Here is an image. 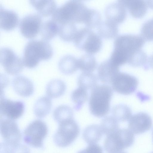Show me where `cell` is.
I'll use <instances>...</instances> for the list:
<instances>
[{"mask_svg":"<svg viewBox=\"0 0 153 153\" xmlns=\"http://www.w3.org/2000/svg\"><path fill=\"white\" fill-rule=\"evenodd\" d=\"M90 10L80 1L70 0L56 9L52 14V19L58 25L68 22L84 24Z\"/></svg>","mask_w":153,"mask_h":153,"instance_id":"1","label":"cell"},{"mask_svg":"<svg viewBox=\"0 0 153 153\" xmlns=\"http://www.w3.org/2000/svg\"><path fill=\"white\" fill-rule=\"evenodd\" d=\"M53 54L52 48L47 41L30 40L24 48L22 58L24 65L29 68H34L40 61L50 59Z\"/></svg>","mask_w":153,"mask_h":153,"instance_id":"2","label":"cell"},{"mask_svg":"<svg viewBox=\"0 0 153 153\" xmlns=\"http://www.w3.org/2000/svg\"><path fill=\"white\" fill-rule=\"evenodd\" d=\"M113 95L112 88L107 85H97L92 89L89 102L91 114L97 117L105 116L109 111Z\"/></svg>","mask_w":153,"mask_h":153,"instance_id":"3","label":"cell"},{"mask_svg":"<svg viewBox=\"0 0 153 153\" xmlns=\"http://www.w3.org/2000/svg\"><path fill=\"white\" fill-rule=\"evenodd\" d=\"M134 140V135L129 129L119 128L106 136L104 146L108 153H114L130 147L133 145Z\"/></svg>","mask_w":153,"mask_h":153,"instance_id":"4","label":"cell"},{"mask_svg":"<svg viewBox=\"0 0 153 153\" xmlns=\"http://www.w3.org/2000/svg\"><path fill=\"white\" fill-rule=\"evenodd\" d=\"M74 42L77 48L91 54L98 52L102 46L101 37L86 27L78 30Z\"/></svg>","mask_w":153,"mask_h":153,"instance_id":"5","label":"cell"},{"mask_svg":"<svg viewBox=\"0 0 153 153\" xmlns=\"http://www.w3.org/2000/svg\"><path fill=\"white\" fill-rule=\"evenodd\" d=\"M145 40L140 35L125 34L120 35L115 39L113 51L123 56L127 60L129 56L141 49Z\"/></svg>","mask_w":153,"mask_h":153,"instance_id":"6","label":"cell"},{"mask_svg":"<svg viewBox=\"0 0 153 153\" xmlns=\"http://www.w3.org/2000/svg\"><path fill=\"white\" fill-rule=\"evenodd\" d=\"M48 129L42 121L36 120L30 123L23 133L24 141L34 148H43V140L47 135Z\"/></svg>","mask_w":153,"mask_h":153,"instance_id":"7","label":"cell"},{"mask_svg":"<svg viewBox=\"0 0 153 153\" xmlns=\"http://www.w3.org/2000/svg\"><path fill=\"white\" fill-rule=\"evenodd\" d=\"M79 133V126L74 119L66 120L59 124L53 137V141L59 147H66L75 140Z\"/></svg>","mask_w":153,"mask_h":153,"instance_id":"8","label":"cell"},{"mask_svg":"<svg viewBox=\"0 0 153 153\" xmlns=\"http://www.w3.org/2000/svg\"><path fill=\"white\" fill-rule=\"evenodd\" d=\"M0 62L5 71L11 75L19 74L23 68L22 59L8 48H1Z\"/></svg>","mask_w":153,"mask_h":153,"instance_id":"9","label":"cell"},{"mask_svg":"<svg viewBox=\"0 0 153 153\" xmlns=\"http://www.w3.org/2000/svg\"><path fill=\"white\" fill-rule=\"evenodd\" d=\"M138 79L128 74L119 72L111 84L113 89L117 92L124 95L132 94L136 90L138 85Z\"/></svg>","mask_w":153,"mask_h":153,"instance_id":"10","label":"cell"},{"mask_svg":"<svg viewBox=\"0 0 153 153\" xmlns=\"http://www.w3.org/2000/svg\"><path fill=\"white\" fill-rule=\"evenodd\" d=\"M42 23L40 15L36 13L29 14L21 19L19 24V30L25 38L32 39L40 32Z\"/></svg>","mask_w":153,"mask_h":153,"instance_id":"11","label":"cell"},{"mask_svg":"<svg viewBox=\"0 0 153 153\" xmlns=\"http://www.w3.org/2000/svg\"><path fill=\"white\" fill-rule=\"evenodd\" d=\"M0 133L4 142L12 144L20 143L22 135L16 122L4 118L0 120Z\"/></svg>","mask_w":153,"mask_h":153,"instance_id":"12","label":"cell"},{"mask_svg":"<svg viewBox=\"0 0 153 153\" xmlns=\"http://www.w3.org/2000/svg\"><path fill=\"white\" fill-rule=\"evenodd\" d=\"M1 97L0 111L1 114L5 118L13 120L20 117L25 110V104L21 101H14L5 98L3 95Z\"/></svg>","mask_w":153,"mask_h":153,"instance_id":"13","label":"cell"},{"mask_svg":"<svg viewBox=\"0 0 153 153\" xmlns=\"http://www.w3.org/2000/svg\"><path fill=\"white\" fill-rule=\"evenodd\" d=\"M152 119L147 113L140 112L132 115L128 120V129L138 134L149 130L152 126Z\"/></svg>","mask_w":153,"mask_h":153,"instance_id":"14","label":"cell"},{"mask_svg":"<svg viewBox=\"0 0 153 153\" xmlns=\"http://www.w3.org/2000/svg\"><path fill=\"white\" fill-rule=\"evenodd\" d=\"M105 13L107 20L117 24L123 22L127 16L126 8L119 0L107 5Z\"/></svg>","mask_w":153,"mask_h":153,"instance_id":"15","label":"cell"},{"mask_svg":"<svg viewBox=\"0 0 153 153\" xmlns=\"http://www.w3.org/2000/svg\"><path fill=\"white\" fill-rule=\"evenodd\" d=\"M119 67L114 64L109 59L104 61L99 65L98 76L100 81L104 83H111L119 71Z\"/></svg>","mask_w":153,"mask_h":153,"instance_id":"16","label":"cell"},{"mask_svg":"<svg viewBox=\"0 0 153 153\" xmlns=\"http://www.w3.org/2000/svg\"><path fill=\"white\" fill-rule=\"evenodd\" d=\"M12 86L15 92L23 97L31 96L34 91V87L32 82L27 77L19 76L15 77L12 82Z\"/></svg>","mask_w":153,"mask_h":153,"instance_id":"17","label":"cell"},{"mask_svg":"<svg viewBox=\"0 0 153 153\" xmlns=\"http://www.w3.org/2000/svg\"><path fill=\"white\" fill-rule=\"evenodd\" d=\"M0 27L5 30H11L18 25L19 17L14 11L5 9L0 6Z\"/></svg>","mask_w":153,"mask_h":153,"instance_id":"18","label":"cell"},{"mask_svg":"<svg viewBox=\"0 0 153 153\" xmlns=\"http://www.w3.org/2000/svg\"><path fill=\"white\" fill-rule=\"evenodd\" d=\"M128 9L130 14L134 17H143L147 10L148 5L146 1L142 0H119Z\"/></svg>","mask_w":153,"mask_h":153,"instance_id":"19","label":"cell"},{"mask_svg":"<svg viewBox=\"0 0 153 153\" xmlns=\"http://www.w3.org/2000/svg\"><path fill=\"white\" fill-rule=\"evenodd\" d=\"M98 35L105 39L116 37L118 32L117 24L107 20L101 22L97 27Z\"/></svg>","mask_w":153,"mask_h":153,"instance_id":"20","label":"cell"},{"mask_svg":"<svg viewBox=\"0 0 153 153\" xmlns=\"http://www.w3.org/2000/svg\"><path fill=\"white\" fill-rule=\"evenodd\" d=\"M58 67L60 71L64 74H71L78 68V59L72 55H65L60 60Z\"/></svg>","mask_w":153,"mask_h":153,"instance_id":"21","label":"cell"},{"mask_svg":"<svg viewBox=\"0 0 153 153\" xmlns=\"http://www.w3.org/2000/svg\"><path fill=\"white\" fill-rule=\"evenodd\" d=\"M29 1L40 15L43 16L52 14L56 9V4L54 0H30Z\"/></svg>","mask_w":153,"mask_h":153,"instance_id":"22","label":"cell"},{"mask_svg":"<svg viewBox=\"0 0 153 153\" xmlns=\"http://www.w3.org/2000/svg\"><path fill=\"white\" fill-rule=\"evenodd\" d=\"M103 133L100 126L92 124L87 126L83 133V137L89 144H96L101 138Z\"/></svg>","mask_w":153,"mask_h":153,"instance_id":"23","label":"cell"},{"mask_svg":"<svg viewBox=\"0 0 153 153\" xmlns=\"http://www.w3.org/2000/svg\"><path fill=\"white\" fill-rule=\"evenodd\" d=\"M52 105V101L49 97L44 96L36 100L34 105V114L39 118L45 117L49 113Z\"/></svg>","mask_w":153,"mask_h":153,"instance_id":"24","label":"cell"},{"mask_svg":"<svg viewBox=\"0 0 153 153\" xmlns=\"http://www.w3.org/2000/svg\"><path fill=\"white\" fill-rule=\"evenodd\" d=\"M66 89V85L63 81L55 79L50 81L48 84L46 91L48 97L54 98L62 96L65 93Z\"/></svg>","mask_w":153,"mask_h":153,"instance_id":"25","label":"cell"},{"mask_svg":"<svg viewBox=\"0 0 153 153\" xmlns=\"http://www.w3.org/2000/svg\"><path fill=\"white\" fill-rule=\"evenodd\" d=\"M58 25V33L62 40L66 42L74 41L78 30L74 23L68 22Z\"/></svg>","mask_w":153,"mask_h":153,"instance_id":"26","label":"cell"},{"mask_svg":"<svg viewBox=\"0 0 153 153\" xmlns=\"http://www.w3.org/2000/svg\"><path fill=\"white\" fill-rule=\"evenodd\" d=\"M58 31L57 24L52 19H49L42 23L40 32L43 40L47 41L53 38Z\"/></svg>","mask_w":153,"mask_h":153,"instance_id":"27","label":"cell"},{"mask_svg":"<svg viewBox=\"0 0 153 153\" xmlns=\"http://www.w3.org/2000/svg\"><path fill=\"white\" fill-rule=\"evenodd\" d=\"M78 68L83 72L92 73L96 69L97 63L95 58L88 53L82 56L78 59Z\"/></svg>","mask_w":153,"mask_h":153,"instance_id":"28","label":"cell"},{"mask_svg":"<svg viewBox=\"0 0 153 153\" xmlns=\"http://www.w3.org/2000/svg\"><path fill=\"white\" fill-rule=\"evenodd\" d=\"M98 79L96 75L92 73L83 72L79 76L77 80L79 87L85 90H92L96 86Z\"/></svg>","mask_w":153,"mask_h":153,"instance_id":"29","label":"cell"},{"mask_svg":"<svg viewBox=\"0 0 153 153\" xmlns=\"http://www.w3.org/2000/svg\"><path fill=\"white\" fill-rule=\"evenodd\" d=\"M112 116L119 122L128 121L132 116L131 108L128 106L120 104L114 106L112 110Z\"/></svg>","mask_w":153,"mask_h":153,"instance_id":"30","label":"cell"},{"mask_svg":"<svg viewBox=\"0 0 153 153\" xmlns=\"http://www.w3.org/2000/svg\"><path fill=\"white\" fill-rule=\"evenodd\" d=\"M53 116L54 120L59 124L74 119L72 109L66 105H61L57 107L53 112Z\"/></svg>","mask_w":153,"mask_h":153,"instance_id":"31","label":"cell"},{"mask_svg":"<svg viewBox=\"0 0 153 153\" xmlns=\"http://www.w3.org/2000/svg\"><path fill=\"white\" fill-rule=\"evenodd\" d=\"M148 57L146 53L141 49L133 52L128 57L127 63L134 67L143 66L145 68Z\"/></svg>","mask_w":153,"mask_h":153,"instance_id":"32","label":"cell"},{"mask_svg":"<svg viewBox=\"0 0 153 153\" xmlns=\"http://www.w3.org/2000/svg\"><path fill=\"white\" fill-rule=\"evenodd\" d=\"M71 97L72 101L75 104L74 109L79 111L88 100V94L87 90L79 87L73 91Z\"/></svg>","mask_w":153,"mask_h":153,"instance_id":"33","label":"cell"},{"mask_svg":"<svg viewBox=\"0 0 153 153\" xmlns=\"http://www.w3.org/2000/svg\"><path fill=\"white\" fill-rule=\"evenodd\" d=\"M119 123L113 116L105 117L100 126L103 134L107 136L117 131L120 128Z\"/></svg>","mask_w":153,"mask_h":153,"instance_id":"34","label":"cell"},{"mask_svg":"<svg viewBox=\"0 0 153 153\" xmlns=\"http://www.w3.org/2000/svg\"><path fill=\"white\" fill-rule=\"evenodd\" d=\"M29 149L20 143L12 144L5 142L0 143V153H30Z\"/></svg>","mask_w":153,"mask_h":153,"instance_id":"35","label":"cell"},{"mask_svg":"<svg viewBox=\"0 0 153 153\" xmlns=\"http://www.w3.org/2000/svg\"><path fill=\"white\" fill-rule=\"evenodd\" d=\"M140 35L145 40H153V18L143 24L141 29Z\"/></svg>","mask_w":153,"mask_h":153,"instance_id":"36","label":"cell"},{"mask_svg":"<svg viewBox=\"0 0 153 153\" xmlns=\"http://www.w3.org/2000/svg\"><path fill=\"white\" fill-rule=\"evenodd\" d=\"M78 153H103V150L99 145L93 144H89L85 149L79 151Z\"/></svg>","mask_w":153,"mask_h":153,"instance_id":"37","label":"cell"},{"mask_svg":"<svg viewBox=\"0 0 153 153\" xmlns=\"http://www.w3.org/2000/svg\"><path fill=\"white\" fill-rule=\"evenodd\" d=\"M149 67L153 69V54L148 57L147 64L145 69H148Z\"/></svg>","mask_w":153,"mask_h":153,"instance_id":"38","label":"cell"},{"mask_svg":"<svg viewBox=\"0 0 153 153\" xmlns=\"http://www.w3.org/2000/svg\"><path fill=\"white\" fill-rule=\"evenodd\" d=\"M148 6L153 9V1L148 0L146 1Z\"/></svg>","mask_w":153,"mask_h":153,"instance_id":"39","label":"cell"},{"mask_svg":"<svg viewBox=\"0 0 153 153\" xmlns=\"http://www.w3.org/2000/svg\"><path fill=\"white\" fill-rule=\"evenodd\" d=\"M127 153L126 152H125L123 151H120V152H115V153Z\"/></svg>","mask_w":153,"mask_h":153,"instance_id":"40","label":"cell"},{"mask_svg":"<svg viewBox=\"0 0 153 153\" xmlns=\"http://www.w3.org/2000/svg\"><path fill=\"white\" fill-rule=\"evenodd\" d=\"M152 137H153V129L152 130Z\"/></svg>","mask_w":153,"mask_h":153,"instance_id":"41","label":"cell"},{"mask_svg":"<svg viewBox=\"0 0 153 153\" xmlns=\"http://www.w3.org/2000/svg\"><path fill=\"white\" fill-rule=\"evenodd\" d=\"M153 153V152H152V153Z\"/></svg>","mask_w":153,"mask_h":153,"instance_id":"42","label":"cell"}]
</instances>
